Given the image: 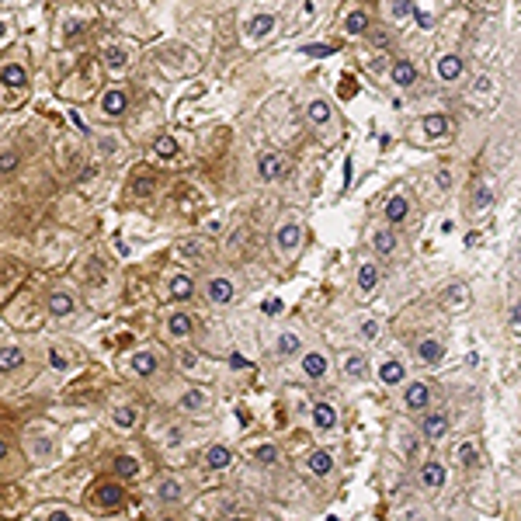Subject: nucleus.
<instances>
[{
  "label": "nucleus",
  "mask_w": 521,
  "mask_h": 521,
  "mask_svg": "<svg viewBox=\"0 0 521 521\" xmlns=\"http://www.w3.org/2000/svg\"><path fill=\"white\" fill-rule=\"evenodd\" d=\"M299 247H302V226L299 223H282L275 230V250L282 257H292V254H299Z\"/></svg>",
  "instance_id": "nucleus-1"
},
{
  "label": "nucleus",
  "mask_w": 521,
  "mask_h": 521,
  "mask_svg": "<svg viewBox=\"0 0 521 521\" xmlns=\"http://www.w3.org/2000/svg\"><path fill=\"white\" fill-rule=\"evenodd\" d=\"M403 407H407L410 413H424V410L431 407V386H428V383H410V386L403 389Z\"/></svg>",
  "instance_id": "nucleus-2"
},
{
  "label": "nucleus",
  "mask_w": 521,
  "mask_h": 521,
  "mask_svg": "<svg viewBox=\"0 0 521 521\" xmlns=\"http://www.w3.org/2000/svg\"><path fill=\"white\" fill-rule=\"evenodd\" d=\"M205 295H208V302H216V306H230V302L237 299V285H233L230 278L216 275V278L205 282Z\"/></svg>",
  "instance_id": "nucleus-3"
},
{
  "label": "nucleus",
  "mask_w": 521,
  "mask_h": 521,
  "mask_svg": "<svg viewBox=\"0 0 521 521\" xmlns=\"http://www.w3.org/2000/svg\"><path fill=\"white\" fill-rule=\"evenodd\" d=\"M125 108H129V94H125L122 87H108V90L101 94V112H104V115L119 119V115H125Z\"/></svg>",
  "instance_id": "nucleus-4"
},
{
  "label": "nucleus",
  "mask_w": 521,
  "mask_h": 521,
  "mask_svg": "<svg viewBox=\"0 0 521 521\" xmlns=\"http://www.w3.org/2000/svg\"><path fill=\"white\" fill-rule=\"evenodd\" d=\"M327 369H330V361H327L324 351H306V354H302V376H306V379L320 383V379L327 376Z\"/></svg>",
  "instance_id": "nucleus-5"
},
{
  "label": "nucleus",
  "mask_w": 521,
  "mask_h": 521,
  "mask_svg": "<svg viewBox=\"0 0 521 521\" xmlns=\"http://www.w3.org/2000/svg\"><path fill=\"white\" fill-rule=\"evenodd\" d=\"M45 306H49V317H73V309H77V302H73V295L70 292H63V289H56V292H49V299H45Z\"/></svg>",
  "instance_id": "nucleus-6"
},
{
  "label": "nucleus",
  "mask_w": 521,
  "mask_h": 521,
  "mask_svg": "<svg viewBox=\"0 0 521 521\" xmlns=\"http://www.w3.org/2000/svg\"><path fill=\"white\" fill-rule=\"evenodd\" d=\"M462 73H465V63H462V56H455V52H445V56L438 60V80L455 84Z\"/></svg>",
  "instance_id": "nucleus-7"
},
{
  "label": "nucleus",
  "mask_w": 521,
  "mask_h": 521,
  "mask_svg": "<svg viewBox=\"0 0 521 521\" xmlns=\"http://www.w3.org/2000/svg\"><path fill=\"white\" fill-rule=\"evenodd\" d=\"M421 435L428 441H438L448 435V413H424V421H421Z\"/></svg>",
  "instance_id": "nucleus-8"
},
{
  "label": "nucleus",
  "mask_w": 521,
  "mask_h": 521,
  "mask_svg": "<svg viewBox=\"0 0 521 521\" xmlns=\"http://www.w3.org/2000/svg\"><path fill=\"white\" fill-rule=\"evenodd\" d=\"M306 469H309L313 476H330V473H334V455L324 452V448H313V452L306 455Z\"/></svg>",
  "instance_id": "nucleus-9"
},
{
  "label": "nucleus",
  "mask_w": 521,
  "mask_h": 521,
  "mask_svg": "<svg viewBox=\"0 0 521 521\" xmlns=\"http://www.w3.org/2000/svg\"><path fill=\"white\" fill-rule=\"evenodd\" d=\"M205 465L216 469V473L230 469V465H233V448H230V445H208V448H205Z\"/></svg>",
  "instance_id": "nucleus-10"
},
{
  "label": "nucleus",
  "mask_w": 521,
  "mask_h": 521,
  "mask_svg": "<svg viewBox=\"0 0 521 521\" xmlns=\"http://www.w3.org/2000/svg\"><path fill=\"white\" fill-rule=\"evenodd\" d=\"M275 25H278V18H275V14L260 11V14H254V18L247 21V38H268V35L275 32Z\"/></svg>",
  "instance_id": "nucleus-11"
},
{
  "label": "nucleus",
  "mask_w": 521,
  "mask_h": 521,
  "mask_svg": "<svg viewBox=\"0 0 521 521\" xmlns=\"http://www.w3.org/2000/svg\"><path fill=\"white\" fill-rule=\"evenodd\" d=\"M379 383H383V386H400V383H407V365L396 361V358H386V361L379 365Z\"/></svg>",
  "instance_id": "nucleus-12"
},
{
  "label": "nucleus",
  "mask_w": 521,
  "mask_h": 521,
  "mask_svg": "<svg viewBox=\"0 0 521 521\" xmlns=\"http://www.w3.org/2000/svg\"><path fill=\"white\" fill-rule=\"evenodd\" d=\"M313 428H317V431H330V428H337V410H334L327 400L313 403Z\"/></svg>",
  "instance_id": "nucleus-13"
},
{
  "label": "nucleus",
  "mask_w": 521,
  "mask_h": 521,
  "mask_svg": "<svg viewBox=\"0 0 521 521\" xmlns=\"http://www.w3.org/2000/svg\"><path fill=\"white\" fill-rule=\"evenodd\" d=\"M282 171H285V164H282V156L278 153H260V160H257V174L265 178V181H275V178H282Z\"/></svg>",
  "instance_id": "nucleus-14"
},
{
  "label": "nucleus",
  "mask_w": 521,
  "mask_h": 521,
  "mask_svg": "<svg viewBox=\"0 0 521 521\" xmlns=\"http://www.w3.org/2000/svg\"><path fill=\"white\" fill-rule=\"evenodd\" d=\"M421 483L431 487V490H441V487L448 483L445 465H441V462H424V465H421Z\"/></svg>",
  "instance_id": "nucleus-15"
},
{
  "label": "nucleus",
  "mask_w": 521,
  "mask_h": 521,
  "mask_svg": "<svg viewBox=\"0 0 521 521\" xmlns=\"http://www.w3.org/2000/svg\"><path fill=\"white\" fill-rule=\"evenodd\" d=\"M417 358H421L424 365H438L445 358V344L438 337H424L421 344H417Z\"/></svg>",
  "instance_id": "nucleus-16"
},
{
  "label": "nucleus",
  "mask_w": 521,
  "mask_h": 521,
  "mask_svg": "<svg viewBox=\"0 0 521 521\" xmlns=\"http://www.w3.org/2000/svg\"><path fill=\"white\" fill-rule=\"evenodd\" d=\"M129 365H132V372H136V376H143V379H149L156 369H160L156 354H149V351H136V354L129 358Z\"/></svg>",
  "instance_id": "nucleus-17"
},
{
  "label": "nucleus",
  "mask_w": 521,
  "mask_h": 521,
  "mask_svg": "<svg viewBox=\"0 0 521 521\" xmlns=\"http://www.w3.org/2000/svg\"><path fill=\"white\" fill-rule=\"evenodd\" d=\"M424 136H431V139H441V136H448V129H452V119L448 115H441V112H431V115H424Z\"/></svg>",
  "instance_id": "nucleus-18"
},
{
  "label": "nucleus",
  "mask_w": 521,
  "mask_h": 521,
  "mask_svg": "<svg viewBox=\"0 0 521 521\" xmlns=\"http://www.w3.org/2000/svg\"><path fill=\"white\" fill-rule=\"evenodd\" d=\"M389 77H393L396 87H410V84H417V66L410 60H396L393 70H389Z\"/></svg>",
  "instance_id": "nucleus-19"
},
{
  "label": "nucleus",
  "mask_w": 521,
  "mask_h": 521,
  "mask_svg": "<svg viewBox=\"0 0 521 521\" xmlns=\"http://www.w3.org/2000/svg\"><path fill=\"white\" fill-rule=\"evenodd\" d=\"M25 365V351L18 344H8V348H0V372H18Z\"/></svg>",
  "instance_id": "nucleus-20"
},
{
  "label": "nucleus",
  "mask_w": 521,
  "mask_h": 521,
  "mask_svg": "<svg viewBox=\"0 0 521 521\" xmlns=\"http://www.w3.org/2000/svg\"><path fill=\"white\" fill-rule=\"evenodd\" d=\"M407 216H410V202H407L403 195H393V198L386 202V219H389L393 226H400Z\"/></svg>",
  "instance_id": "nucleus-21"
},
{
  "label": "nucleus",
  "mask_w": 521,
  "mask_h": 521,
  "mask_svg": "<svg viewBox=\"0 0 521 521\" xmlns=\"http://www.w3.org/2000/svg\"><path fill=\"white\" fill-rule=\"evenodd\" d=\"M94 497H97V504H101V507H119L125 494H122V483H101Z\"/></svg>",
  "instance_id": "nucleus-22"
},
{
  "label": "nucleus",
  "mask_w": 521,
  "mask_h": 521,
  "mask_svg": "<svg viewBox=\"0 0 521 521\" xmlns=\"http://www.w3.org/2000/svg\"><path fill=\"white\" fill-rule=\"evenodd\" d=\"M441 302H445L448 309H462V306H469V289H465L462 282H452V285L445 289Z\"/></svg>",
  "instance_id": "nucleus-23"
},
{
  "label": "nucleus",
  "mask_w": 521,
  "mask_h": 521,
  "mask_svg": "<svg viewBox=\"0 0 521 521\" xmlns=\"http://www.w3.org/2000/svg\"><path fill=\"white\" fill-rule=\"evenodd\" d=\"M178 407H181L184 413H198V410L208 407V393H205V389H188V393L178 400Z\"/></svg>",
  "instance_id": "nucleus-24"
},
{
  "label": "nucleus",
  "mask_w": 521,
  "mask_h": 521,
  "mask_svg": "<svg viewBox=\"0 0 521 521\" xmlns=\"http://www.w3.org/2000/svg\"><path fill=\"white\" fill-rule=\"evenodd\" d=\"M376 285H379V268L372 265V260H365V265L358 268V292H365V295H369Z\"/></svg>",
  "instance_id": "nucleus-25"
},
{
  "label": "nucleus",
  "mask_w": 521,
  "mask_h": 521,
  "mask_svg": "<svg viewBox=\"0 0 521 521\" xmlns=\"http://www.w3.org/2000/svg\"><path fill=\"white\" fill-rule=\"evenodd\" d=\"M101 56H104V66H108V70H125L129 66V52L122 45H104Z\"/></svg>",
  "instance_id": "nucleus-26"
},
{
  "label": "nucleus",
  "mask_w": 521,
  "mask_h": 521,
  "mask_svg": "<svg viewBox=\"0 0 521 521\" xmlns=\"http://www.w3.org/2000/svg\"><path fill=\"white\" fill-rule=\"evenodd\" d=\"M0 84H4V87H25V84H28L25 66H21V63H8L4 70H0Z\"/></svg>",
  "instance_id": "nucleus-27"
},
{
  "label": "nucleus",
  "mask_w": 521,
  "mask_h": 521,
  "mask_svg": "<svg viewBox=\"0 0 521 521\" xmlns=\"http://www.w3.org/2000/svg\"><path fill=\"white\" fill-rule=\"evenodd\" d=\"M306 119H309L313 125H324V122H330V104H327L324 97L309 101V104H306Z\"/></svg>",
  "instance_id": "nucleus-28"
},
{
  "label": "nucleus",
  "mask_w": 521,
  "mask_h": 521,
  "mask_svg": "<svg viewBox=\"0 0 521 521\" xmlns=\"http://www.w3.org/2000/svg\"><path fill=\"white\" fill-rule=\"evenodd\" d=\"M171 295H174L178 302H188V299L195 295V282H191L188 275H174V278H171Z\"/></svg>",
  "instance_id": "nucleus-29"
},
{
  "label": "nucleus",
  "mask_w": 521,
  "mask_h": 521,
  "mask_svg": "<svg viewBox=\"0 0 521 521\" xmlns=\"http://www.w3.org/2000/svg\"><path fill=\"white\" fill-rule=\"evenodd\" d=\"M275 351L282 354V358H292V354H299L302 351V341H299V334H278V341H275Z\"/></svg>",
  "instance_id": "nucleus-30"
},
{
  "label": "nucleus",
  "mask_w": 521,
  "mask_h": 521,
  "mask_svg": "<svg viewBox=\"0 0 521 521\" xmlns=\"http://www.w3.org/2000/svg\"><path fill=\"white\" fill-rule=\"evenodd\" d=\"M167 330H171L174 337H191L195 324H191L188 313H174V317H167Z\"/></svg>",
  "instance_id": "nucleus-31"
},
{
  "label": "nucleus",
  "mask_w": 521,
  "mask_h": 521,
  "mask_svg": "<svg viewBox=\"0 0 521 521\" xmlns=\"http://www.w3.org/2000/svg\"><path fill=\"white\" fill-rule=\"evenodd\" d=\"M112 421H115V428H122V431H129V428H136V421H139V410L136 407H119L115 413H112Z\"/></svg>",
  "instance_id": "nucleus-32"
},
{
  "label": "nucleus",
  "mask_w": 521,
  "mask_h": 521,
  "mask_svg": "<svg viewBox=\"0 0 521 521\" xmlns=\"http://www.w3.org/2000/svg\"><path fill=\"white\" fill-rule=\"evenodd\" d=\"M344 32H348V35L369 32V11H351V14L344 18Z\"/></svg>",
  "instance_id": "nucleus-33"
},
{
  "label": "nucleus",
  "mask_w": 521,
  "mask_h": 521,
  "mask_svg": "<svg viewBox=\"0 0 521 521\" xmlns=\"http://www.w3.org/2000/svg\"><path fill=\"white\" fill-rule=\"evenodd\" d=\"M153 149H156V156H160V160H174V156L181 153V146H178L174 136H160V139L153 143Z\"/></svg>",
  "instance_id": "nucleus-34"
},
{
  "label": "nucleus",
  "mask_w": 521,
  "mask_h": 521,
  "mask_svg": "<svg viewBox=\"0 0 521 521\" xmlns=\"http://www.w3.org/2000/svg\"><path fill=\"white\" fill-rule=\"evenodd\" d=\"M153 188H156V174L153 171H139L136 178H132V191L143 198V195H153Z\"/></svg>",
  "instance_id": "nucleus-35"
},
{
  "label": "nucleus",
  "mask_w": 521,
  "mask_h": 521,
  "mask_svg": "<svg viewBox=\"0 0 521 521\" xmlns=\"http://www.w3.org/2000/svg\"><path fill=\"white\" fill-rule=\"evenodd\" d=\"M115 473H119V480H132L139 473V462L132 455H115Z\"/></svg>",
  "instance_id": "nucleus-36"
},
{
  "label": "nucleus",
  "mask_w": 521,
  "mask_h": 521,
  "mask_svg": "<svg viewBox=\"0 0 521 521\" xmlns=\"http://www.w3.org/2000/svg\"><path fill=\"white\" fill-rule=\"evenodd\" d=\"M372 247H376V254H393L396 250V233L393 230H379L372 237Z\"/></svg>",
  "instance_id": "nucleus-37"
},
{
  "label": "nucleus",
  "mask_w": 521,
  "mask_h": 521,
  "mask_svg": "<svg viewBox=\"0 0 521 521\" xmlns=\"http://www.w3.org/2000/svg\"><path fill=\"white\" fill-rule=\"evenodd\" d=\"M344 372H348L351 379H361L365 372H369V361H365L361 354H348V358H344Z\"/></svg>",
  "instance_id": "nucleus-38"
},
{
  "label": "nucleus",
  "mask_w": 521,
  "mask_h": 521,
  "mask_svg": "<svg viewBox=\"0 0 521 521\" xmlns=\"http://www.w3.org/2000/svg\"><path fill=\"white\" fill-rule=\"evenodd\" d=\"M181 497H184V487H181L178 480H164V483H160V500H164V504H178Z\"/></svg>",
  "instance_id": "nucleus-39"
},
{
  "label": "nucleus",
  "mask_w": 521,
  "mask_h": 521,
  "mask_svg": "<svg viewBox=\"0 0 521 521\" xmlns=\"http://www.w3.org/2000/svg\"><path fill=\"white\" fill-rule=\"evenodd\" d=\"M459 462H462L465 469H476V465H480V452H476L473 441H462V445H459Z\"/></svg>",
  "instance_id": "nucleus-40"
},
{
  "label": "nucleus",
  "mask_w": 521,
  "mask_h": 521,
  "mask_svg": "<svg viewBox=\"0 0 521 521\" xmlns=\"http://www.w3.org/2000/svg\"><path fill=\"white\" fill-rule=\"evenodd\" d=\"M254 462L257 465H278V448L275 445H257L254 448Z\"/></svg>",
  "instance_id": "nucleus-41"
},
{
  "label": "nucleus",
  "mask_w": 521,
  "mask_h": 521,
  "mask_svg": "<svg viewBox=\"0 0 521 521\" xmlns=\"http://www.w3.org/2000/svg\"><path fill=\"white\" fill-rule=\"evenodd\" d=\"M18 164H21V156H18V149H4V153H0V178H8V174H14V171H18Z\"/></svg>",
  "instance_id": "nucleus-42"
},
{
  "label": "nucleus",
  "mask_w": 521,
  "mask_h": 521,
  "mask_svg": "<svg viewBox=\"0 0 521 521\" xmlns=\"http://www.w3.org/2000/svg\"><path fill=\"white\" fill-rule=\"evenodd\" d=\"M174 250H178L181 257H191V260H202V254H205V247H202L198 240H181Z\"/></svg>",
  "instance_id": "nucleus-43"
},
{
  "label": "nucleus",
  "mask_w": 521,
  "mask_h": 521,
  "mask_svg": "<svg viewBox=\"0 0 521 521\" xmlns=\"http://www.w3.org/2000/svg\"><path fill=\"white\" fill-rule=\"evenodd\" d=\"M490 202H494V191H490L487 184H476V188H473V205H476V208H490Z\"/></svg>",
  "instance_id": "nucleus-44"
},
{
  "label": "nucleus",
  "mask_w": 521,
  "mask_h": 521,
  "mask_svg": "<svg viewBox=\"0 0 521 521\" xmlns=\"http://www.w3.org/2000/svg\"><path fill=\"white\" fill-rule=\"evenodd\" d=\"M358 334H361V341H376V337H379V320H372V317L361 320V324H358Z\"/></svg>",
  "instance_id": "nucleus-45"
},
{
  "label": "nucleus",
  "mask_w": 521,
  "mask_h": 521,
  "mask_svg": "<svg viewBox=\"0 0 521 521\" xmlns=\"http://www.w3.org/2000/svg\"><path fill=\"white\" fill-rule=\"evenodd\" d=\"M49 365H52V369H56V372H66L70 369V361L56 351V348H49Z\"/></svg>",
  "instance_id": "nucleus-46"
},
{
  "label": "nucleus",
  "mask_w": 521,
  "mask_h": 521,
  "mask_svg": "<svg viewBox=\"0 0 521 521\" xmlns=\"http://www.w3.org/2000/svg\"><path fill=\"white\" fill-rule=\"evenodd\" d=\"M410 14H413V21H417V25H421V28H431V25H435V18H431L428 11H421V8H413Z\"/></svg>",
  "instance_id": "nucleus-47"
},
{
  "label": "nucleus",
  "mask_w": 521,
  "mask_h": 521,
  "mask_svg": "<svg viewBox=\"0 0 521 521\" xmlns=\"http://www.w3.org/2000/svg\"><path fill=\"white\" fill-rule=\"evenodd\" d=\"M410 11H413L410 0H393V14H396V18H410Z\"/></svg>",
  "instance_id": "nucleus-48"
},
{
  "label": "nucleus",
  "mask_w": 521,
  "mask_h": 521,
  "mask_svg": "<svg viewBox=\"0 0 521 521\" xmlns=\"http://www.w3.org/2000/svg\"><path fill=\"white\" fill-rule=\"evenodd\" d=\"M302 52H306V56H330V45H302Z\"/></svg>",
  "instance_id": "nucleus-49"
},
{
  "label": "nucleus",
  "mask_w": 521,
  "mask_h": 521,
  "mask_svg": "<svg viewBox=\"0 0 521 521\" xmlns=\"http://www.w3.org/2000/svg\"><path fill=\"white\" fill-rule=\"evenodd\" d=\"M80 32H84L80 21H66V25H63V38H73V35H80Z\"/></svg>",
  "instance_id": "nucleus-50"
},
{
  "label": "nucleus",
  "mask_w": 521,
  "mask_h": 521,
  "mask_svg": "<svg viewBox=\"0 0 521 521\" xmlns=\"http://www.w3.org/2000/svg\"><path fill=\"white\" fill-rule=\"evenodd\" d=\"M181 365H184V369L191 372V369H195V365H198V358H195L191 351H181Z\"/></svg>",
  "instance_id": "nucleus-51"
},
{
  "label": "nucleus",
  "mask_w": 521,
  "mask_h": 521,
  "mask_svg": "<svg viewBox=\"0 0 521 521\" xmlns=\"http://www.w3.org/2000/svg\"><path fill=\"white\" fill-rule=\"evenodd\" d=\"M480 90H490V77H480V80L473 84V94H480Z\"/></svg>",
  "instance_id": "nucleus-52"
},
{
  "label": "nucleus",
  "mask_w": 521,
  "mask_h": 521,
  "mask_svg": "<svg viewBox=\"0 0 521 521\" xmlns=\"http://www.w3.org/2000/svg\"><path fill=\"white\" fill-rule=\"evenodd\" d=\"M94 178H97V167H94V164L80 171V181H94Z\"/></svg>",
  "instance_id": "nucleus-53"
},
{
  "label": "nucleus",
  "mask_w": 521,
  "mask_h": 521,
  "mask_svg": "<svg viewBox=\"0 0 521 521\" xmlns=\"http://www.w3.org/2000/svg\"><path fill=\"white\" fill-rule=\"evenodd\" d=\"M518 327H521V320H518V302H514V306H511V330L518 334Z\"/></svg>",
  "instance_id": "nucleus-54"
},
{
  "label": "nucleus",
  "mask_w": 521,
  "mask_h": 521,
  "mask_svg": "<svg viewBox=\"0 0 521 521\" xmlns=\"http://www.w3.org/2000/svg\"><path fill=\"white\" fill-rule=\"evenodd\" d=\"M452 184V174L448 171H438V188H448Z\"/></svg>",
  "instance_id": "nucleus-55"
},
{
  "label": "nucleus",
  "mask_w": 521,
  "mask_h": 521,
  "mask_svg": "<svg viewBox=\"0 0 521 521\" xmlns=\"http://www.w3.org/2000/svg\"><path fill=\"white\" fill-rule=\"evenodd\" d=\"M49 521H73V518H70L66 511H52V514H49Z\"/></svg>",
  "instance_id": "nucleus-56"
},
{
  "label": "nucleus",
  "mask_w": 521,
  "mask_h": 521,
  "mask_svg": "<svg viewBox=\"0 0 521 521\" xmlns=\"http://www.w3.org/2000/svg\"><path fill=\"white\" fill-rule=\"evenodd\" d=\"M70 122H73L80 132H87V122H80V115H77V112H70Z\"/></svg>",
  "instance_id": "nucleus-57"
},
{
  "label": "nucleus",
  "mask_w": 521,
  "mask_h": 521,
  "mask_svg": "<svg viewBox=\"0 0 521 521\" xmlns=\"http://www.w3.org/2000/svg\"><path fill=\"white\" fill-rule=\"evenodd\" d=\"M278 309H282L278 299H268V302H265V313H278Z\"/></svg>",
  "instance_id": "nucleus-58"
},
{
  "label": "nucleus",
  "mask_w": 521,
  "mask_h": 521,
  "mask_svg": "<svg viewBox=\"0 0 521 521\" xmlns=\"http://www.w3.org/2000/svg\"><path fill=\"white\" fill-rule=\"evenodd\" d=\"M4 35H8V25H4V21H0V38H4Z\"/></svg>",
  "instance_id": "nucleus-59"
},
{
  "label": "nucleus",
  "mask_w": 521,
  "mask_h": 521,
  "mask_svg": "<svg viewBox=\"0 0 521 521\" xmlns=\"http://www.w3.org/2000/svg\"><path fill=\"white\" fill-rule=\"evenodd\" d=\"M4 455H8V445H4V441H0V459H4Z\"/></svg>",
  "instance_id": "nucleus-60"
},
{
  "label": "nucleus",
  "mask_w": 521,
  "mask_h": 521,
  "mask_svg": "<svg viewBox=\"0 0 521 521\" xmlns=\"http://www.w3.org/2000/svg\"><path fill=\"white\" fill-rule=\"evenodd\" d=\"M226 521H247V518H226Z\"/></svg>",
  "instance_id": "nucleus-61"
},
{
  "label": "nucleus",
  "mask_w": 521,
  "mask_h": 521,
  "mask_svg": "<svg viewBox=\"0 0 521 521\" xmlns=\"http://www.w3.org/2000/svg\"><path fill=\"white\" fill-rule=\"evenodd\" d=\"M160 521H174V518H160Z\"/></svg>",
  "instance_id": "nucleus-62"
}]
</instances>
